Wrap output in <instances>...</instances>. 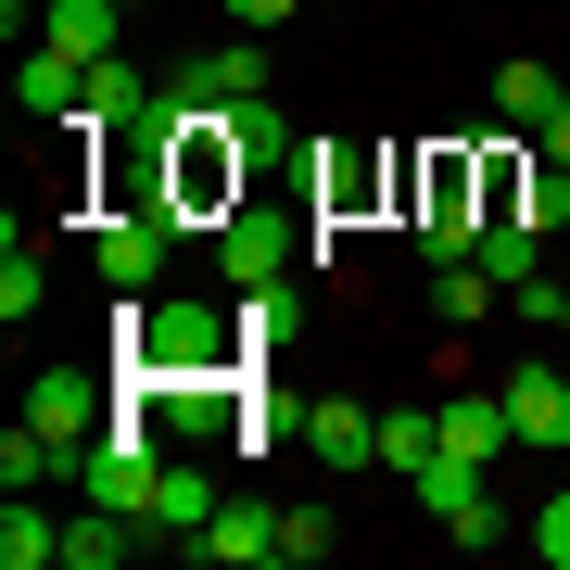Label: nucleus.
<instances>
[{
	"mask_svg": "<svg viewBox=\"0 0 570 570\" xmlns=\"http://www.w3.org/2000/svg\"><path fill=\"white\" fill-rule=\"evenodd\" d=\"M520 431H508V393H444V456H469V469H494Z\"/></svg>",
	"mask_w": 570,
	"mask_h": 570,
	"instance_id": "obj_12",
	"label": "nucleus"
},
{
	"mask_svg": "<svg viewBox=\"0 0 570 570\" xmlns=\"http://www.w3.org/2000/svg\"><path fill=\"white\" fill-rule=\"evenodd\" d=\"M0 570H63V520L39 508V494H13V508H0Z\"/></svg>",
	"mask_w": 570,
	"mask_h": 570,
	"instance_id": "obj_17",
	"label": "nucleus"
},
{
	"mask_svg": "<svg viewBox=\"0 0 570 570\" xmlns=\"http://www.w3.org/2000/svg\"><path fill=\"white\" fill-rule=\"evenodd\" d=\"M494 393H508V431H520L532 456H570V367H546V355H532V367H508Z\"/></svg>",
	"mask_w": 570,
	"mask_h": 570,
	"instance_id": "obj_6",
	"label": "nucleus"
},
{
	"mask_svg": "<svg viewBox=\"0 0 570 570\" xmlns=\"http://www.w3.org/2000/svg\"><path fill=\"white\" fill-rule=\"evenodd\" d=\"M558 102H570V77H558V63H532V51L508 63V77H494V115H508V127H546Z\"/></svg>",
	"mask_w": 570,
	"mask_h": 570,
	"instance_id": "obj_20",
	"label": "nucleus"
},
{
	"mask_svg": "<svg viewBox=\"0 0 570 570\" xmlns=\"http://www.w3.org/2000/svg\"><path fill=\"white\" fill-rule=\"evenodd\" d=\"M216 26H292V0H216Z\"/></svg>",
	"mask_w": 570,
	"mask_h": 570,
	"instance_id": "obj_28",
	"label": "nucleus"
},
{
	"mask_svg": "<svg viewBox=\"0 0 570 570\" xmlns=\"http://www.w3.org/2000/svg\"><path fill=\"white\" fill-rule=\"evenodd\" d=\"M190 558L204 570H266L279 558V508H216L204 532H190Z\"/></svg>",
	"mask_w": 570,
	"mask_h": 570,
	"instance_id": "obj_8",
	"label": "nucleus"
},
{
	"mask_svg": "<svg viewBox=\"0 0 570 570\" xmlns=\"http://www.w3.org/2000/svg\"><path fill=\"white\" fill-rule=\"evenodd\" d=\"M330 558V508H279V570H317Z\"/></svg>",
	"mask_w": 570,
	"mask_h": 570,
	"instance_id": "obj_24",
	"label": "nucleus"
},
{
	"mask_svg": "<svg viewBox=\"0 0 570 570\" xmlns=\"http://www.w3.org/2000/svg\"><path fill=\"white\" fill-rule=\"evenodd\" d=\"M292 444L317 469H381V406H355V393H317L305 419H292Z\"/></svg>",
	"mask_w": 570,
	"mask_h": 570,
	"instance_id": "obj_5",
	"label": "nucleus"
},
{
	"mask_svg": "<svg viewBox=\"0 0 570 570\" xmlns=\"http://www.w3.org/2000/svg\"><path fill=\"white\" fill-rule=\"evenodd\" d=\"M77 456H89V444H63V431H39V419L0 431V494H39V482H63Z\"/></svg>",
	"mask_w": 570,
	"mask_h": 570,
	"instance_id": "obj_13",
	"label": "nucleus"
},
{
	"mask_svg": "<svg viewBox=\"0 0 570 570\" xmlns=\"http://www.w3.org/2000/svg\"><path fill=\"white\" fill-rule=\"evenodd\" d=\"M39 292H51V266H39V242H13V254H0V317H39Z\"/></svg>",
	"mask_w": 570,
	"mask_h": 570,
	"instance_id": "obj_23",
	"label": "nucleus"
},
{
	"mask_svg": "<svg viewBox=\"0 0 570 570\" xmlns=\"http://www.w3.org/2000/svg\"><path fill=\"white\" fill-rule=\"evenodd\" d=\"M494 305H508V279H494L482 254H456V266H431V317H456V330H482Z\"/></svg>",
	"mask_w": 570,
	"mask_h": 570,
	"instance_id": "obj_15",
	"label": "nucleus"
},
{
	"mask_svg": "<svg viewBox=\"0 0 570 570\" xmlns=\"http://www.w3.org/2000/svg\"><path fill=\"white\" fill-rule=\"evenodd\" d=\"M178 228H190V216L165 204V190H153V204H115L102 228H89V266H102L115 292H153V279H165V254H178Z\"/></svg>",
	"mask_w": 570,
	"mask_h": 570,
	"instance_id": "obj_2",
	"label": "nucleus"
},
{
	"mask_svg": "<svg viewBox=\"0 0 570 570\" xmlns=\"http://www.w3.org/2000/svg\"><path fill=\"white\" fill-rule=\"evenodd\" d=\"M558 343H570V305H558Z\"/></svg>",
	"mask_w": 570,
	"mask_h": 570,
	"instance_id": "obj_30",
	"label": "nucleus"
},
{
	"mask_svg": "<svg viewBox=\"0 0 570 570\" xmlns=\"http://www.w3.org/2000/svg\"><path fill=\"white\" fill-rule=\"evenodd\" d=\"M431 456H444V406H381V469L393 482H419Z\"/></svg>",
	"mask_w": 570,
	"mask_h": 570,
	"instance_id": "obj_18",
	"label": "nucleus"
},
{
	"mask_svg": "<svg viewBox=\"0 0 570 570\" xmlns=\"http://www.w3.org/2000/svg\"><path fill=\"white\" fill-rule=\"evenodd\" d=\"M127 13H140V0H127Z\"/></svg>",
	"mask_w": 570,
	"mask_h": 570,
	"instance_id": "obj_31",
	"label": "nucleus"
},
{
	"mask_svg": "<svg viewBox=\"0 0 570 570\" xmlns=\"http://www.w3.org/2000/svg\"><path fill=\"white\" fill-rule=\"evenodd\" d=\"M153 520H127V508H89V520H63V570H127V546H140Z\"/></svg>",
	"mask_w": 570,
	"mask_h": 570,
	"instance_id": "obj_19",
	"label": "nucleus"
},
{
	"mask_svg": "<svg viewBox=\"0 0 570 570\" xmlns=\"http://www.w3.org/2000/svg\"><path fill=\"white\" fill-rule=\"evenodd\" d=\"M77 494L89 508H127V520H153V494H165V456H153V431H89V456H77Z\"/></svg>",
	"mask_w": 570,
	"mask_h": 570,
	"instance_id": "obj_3",
	"label": "nucleus"
},
{
	"mask_svg": "<svg viewBox=\"0 0 570 570\" xmlns=\"http://www.w3.org/2000/svg\"><path fill=\"white\" fill-rule=\"evenodd\" d=\"M26 419L63 431V444H89V419H102V381H89V367H39V381H26Z\"/></svg>",
	"mask_w": 570,
	"mask_h": 570,
	"instance_id": "obj_11",
	"label": "nucleus"
},
{
	"mask_svg": "<svg viewBox=\"0 0 570 570\" xmlns=\"http://www.w3.org/2000/svg\"><path fill=\"white\" fill-rule=\"evenodd\" d=\"M406 494L431 508V532H444V546H494V532H508V508H494V469H469V456H431Z\"/></svg>",
	"mask_w": 570,
	"mask_h": 570,
	"instance_id": "obj_4",
	"label": "nucleus"
},
{
	"mask_svg": "<svg viewBox=\"0 0 570 570\" xmlns=\"http://www.w3.org/2000/svg\"><path fill=\"white\" fill-rule=\"evenodd\" d=\"M532 558L570 570V494H546V508H532Z\"/></svg>",
	"mask_w": 570,
	"mask_h": 570,
	"instance_id": "obj_27",
	"label": "nucleus"
},
{
	"mask_svg": "<svg viewBox=\"0 0 570 570\" xmlns=\"http://www.w3.org/2000/svg\"><path fill=\"white\" fill-rule=\"evenodd\" d=\"M558 305H570V292H558V279H546V266H532V279H520V292H508V317H520V330H558Z\"/></svg>",
	"mask_w": 570,
	"mask_h": 570,
	"instance_id": "obj_26",
	"label": "nucleus"
},
{
	"mask_svg": "<svg viewBox=\"0 0 570 570\" xmlns=\"http://www.w3.org/2000/svg\"><path fill=\"white\" fill-rule=\"evenodd\" d=\"M216 254H228V292H279V279H292V228L254 216V204L216 216Z\"/></svg>",
	"mask_w": 570,
	"mask_h": 570,
	"instance_id": "obj_7",
	"label": "nucleus"
},
{
	"mask_svg": "<svg viewBox=\"0 0 570 570\" xmlns=\"http://www.w3.org/2000/svg\"><path fill=\"white\" fill-rule=\"evenodd\" d=\"M77 89H89V63H77V51H51V39L13 63V102L39 115V127H77Z\"/></svg>",
	"mask_w": 570,
	"mask_h": 570,
	"instance_id": "obj_10",
	"label": "nucleus"
},
{
	"mask_svg": "<svg viewBox=\"0 0 570 570\" xmlns=\"http://www.w3.org/2000/svg\"><path fill=\"white\" fill-rule=\"evenodd\" d=\"M204 520H216V482H204V469H165V494H153V532H178V546H190Z\"/></svg>",
	"mask_w": 570,
	"mask_h": 570,
	"instance_id": "obj_21",
	"label": "nucleus"
},
{
	"mask_svg": "<svg viewBox=\"0 0 570 570\" xmlns=\"http://www.w3.org/2000/svg\"><path fill=\"white\" fill-rule=\"evenodd\" d=\"M165 89H190V102H266V51H254V39H228V51H190Z\"/></svg>",
	"mask_w": 570,
	"mask_h": 570,
	"instance_id": "obj_9",
	"label": "nucleus"
},
{
	"mask_svg": "<svg viewBox=\"0 0 570 570\" xmlns=\"http://www.w3.org/2000/svg\"><path fill=\"white\" fill-rule=\"evenodd\" d=\"M153 115V77H140V63H89V89H77V127H140Z\"/></svg>",
	"mask_w": 570,
	"mask_h": 570,
	"instance_id": "obj_14",
	"label": "nucleus"
},
{
	"mask_svg": "<svg viewBox=\"0 0 570 570\" xmlns=\"http://www.w3.org/2000/svg\"><path fill=\"white\" fill-rule=\"evenodd\" d=\"M532 254H546V228H520V216H482V266H494V279H532Z\"/></svg>",
	"mask_w": 570,
	"mask_h": 570,
	"instance_id": "obj_22",
	"label": "nucleus"
},
{
	"mask_svg": "<svg viewBox=\"0 0 570 570\" xmlns=\"http://www.w3.org/2000/svg\"><path fill=\"white\" fill-rule=\"evenodd\" d=\"M367 178H381L367 153H317V204H330V216H343V204H367Z\"/></svg>",
	"mask_w": 570,
	"mask_h": 570,
	"instance_id": "obj_25",
	"label": "nucleus"
},
{
	"mask_svg": "<svg viewBox=\"0 0 570 570\" xmlns=\"http://www.w3.org/2000/svg\"><path fill=\"white\" fill-rule=\"evenodd\" d=\"M51 51H77V63H102L127 39V0H51V26H39Z\"/></svg>",
	"mask_w": 570,
	"mask_h": 570,
	"instance_id": "obj_16",
	"label": "nucleus"
},
{
	"mask_svg": "<svg viewBox=\"0 0 570 570\" xmlns=\"http://www.w3.org/2000/svg\"><path fill=\"white\" fill-rule=\"evenodd\" d=\"M242 343H254V330H228L216 305H140V292H127V343L115 355H127V381L153 393V381H228Z\"/></svg>",
	"mask_w": 570,
	"mask_h": 570,
	"instance_id": "obj_1",
	"label": "nucleus"
},
{
	"mask_svg": "<svg viewBox=\"0 0 570 570\" xmlns=\"http://www.w3.org/2000/svg\"><path fill=\"white\" fill-rule=\"evenodd\" d=\"M532 140H546V165H570V102H558L546 127H532Z\"/></svg>",
	"mask_w": 570,
	"mask_h": 570,
	"instance_id": "obj_29",
	"label": "nucleus"
}]
</instances>
